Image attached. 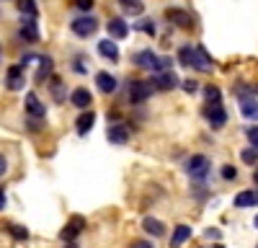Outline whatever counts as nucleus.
Returning a JSON list of instances; mask_svg holds the SVG:
<instances>
[{
  "mask_svg": "<svg viewBox=\"0 0 258 248\" xmlns=\"http://www.w3.org/2000/svg\"><path fill=\"white\" fill-rule=\"evenodd\" d=\"M178 62L183 68H194V70H199V73H209L214 68V59L209 57V52L202 47V44H183L178 49Z\"/></svg>",
  "mask_w": 258,
  "mask_h": 248,
  "instance_id": "obj_1",
  "label": "nucleus"
},
{
  "mask_svg": "<svg viewBox=\"0 0 258 248\" xmlns=\"http://www.w3.org/2000/svg\"><path fill=\"white\" fill-rule=\"evenodd\" d=\"M132 65L155 75V73H163V70H170V68H173V59L165 57V54H155L153 49L147 47V49H140V52L132 54Z\"/></svg>",
  "mask_w": 258,
  "mask_h": 248,
  "instance_id": "obj_2",
  "label": "nucleus"
},
{
  "mask_svg": "<svg viewBox=\"0 0 258 248\" xmlns=\"http://www.w3.org/2000/svg\"><path fill=\"white\" fill-rule=\"evenodd\" d=\"M183 171H186V176L191 178V183H207L209 171H212V160H209L207 155L197 153V155H191V158L183 163Z\"/></svg>",
  "mask_w": 258,
  "mask_h": 248,
  "instance_id": "obj_3",
  "label": "nucleus"
},
{
  "mask_svg": "<svg viewBox=\"0 0 258 248\" xmlns=\"http://www.w3.org/2000/svg\"><path fill=\"white\" fill-rule=\"evenodd\" d=\"M153 93H155V88L150 80H126V101L132 106H140V103L150 101Z\"/></svg>",
  "mask_w": 258,
  "mask_h": 248,
  "instance_id": "obj_4",
  "label": "nucleus"
},
{
  "mask_svg": "<svg viewBox=\"0 0 258 248\" xmlns=\"http://www.w3.org/2000/svg\"><path fill=\"white\" fill-rule=\"evenodd\" d=\"M98 18L96 16H91V13H83V16H75L73 21H70V31L78 36V39H88V36H93L96 31H98Z\"/></svg>",
  "mask_w": 258,
  "mask_h": 248,
  "instance_id": "obj_5",
  "label": "nucleus"
},
{
  "mask_svg": "<svg viewBox=\"0 0 258 248\" xmlns=\"http://www.w3.org/2000/svg\"><path fill=\"white\" fill-rule=\"evenodd\" d=\"M204 119L212 130H222L227 124V109L222 106V103H207L204 106Z\"/></svg>",
  "mask_w": 258,
  "mask_h": 248,
  "instance_id": "obj_6",
  "label": "nucleus"
},
{
  "mask_svg": "<svg viewBox=\"0 0 258 248\" xmlns=\"http://www.w3.org/2000/svg\"><path fill=\"white\" fill-rule=\"evenodd\" d=\"M150 83H153V88L155 91H173L181 86V78L173 73V70H163V73H155L153 78H150Z\"/></svg>",
  "mask_w": 258,
  "mask_h": 248,
  "instance_id": "obj_7",
  "label": "nucleus"
},
{
  "mask_svg": "<svg viewBox=\"0 0 258 248\" xmlns=\"http://www.w3.org/2000/svg\"><path fill=\"white\" fill-rule=\"evenodd\" d=\"M83 230H85V217L75 215V217H70V222L59 230V240H62V243H75V238H78Z\"/></svg>",
  "mask_w": 258,
  "mask_h": 248,
  "instance_id": "obj_8",
  "label": "nucleus"
},
{
  "mask_svg": "<svg viewBox=\"0 0 258 248\" xmlns=\"http://www.w3.org/2000/svg\"><path fill=\"white\" fill-rule=\"evenodd\" d=\"M165 18H168V24H173L176 29H194V16L183 8H168Z\"/></svg>",
  "mask_w": 258,
  "mask_h": 248,
  "instance_id": "obj_9",
  "label": "nucleus"
},
{
  "mask_svg": "<svg viewBox=\"0 0 258 248\" xmlns=\"http://www.w3.org/2000/svg\"><path fill=\"white\" fill-rule=\"evenodd\" d=\"M24 109H26V114H29L31 119H44V116H47V106L39 101V96H36L34 91L26 93V98H24Z\"/></svg>",
  "mask_w": 258,
  "mask_h": 248,
  "instance_id": "obj_10",
  "label": "nucleus"
},
{
  "mask_svg": "<svg viewBox=\"0 0 258 248\" xmlns=\"http://www.w3.org/2000/svg\"><path fill=\"white\" fill-rule=\"evenodd\" d=\"M96 86H98V91H101L103 96H111V93H116V88H119V80H116V75L101 70V73H96Z\"/></svg>",
  "mask_w": 258,
  "mask_h": 248,
  "instance_id": "obj_11",
  "label": "nucleus"
},
{
  "mask_svg": "<svg viewBox=\"0 0 258 248\" xmlns=\"http://www.w3.org/2000/svg\"><path fill=\"white\" fill-rule=\"evenodd\" d=\"M26 68H21V65H11L8 68V78H6V86L8 91H21L26 86Z\"/></svg>",
  "mask_w": 258,
  "mask_h": 248,
  "instance_id": "obj_12",
  "label": "nucleus"
},
{
  "mask_svg": "<svg viewBox=\"0 0 258 248\" xmlns=\"http://www.w3.org/2000/svg\"><path fill=\"white\" fill-rule=\"evenodd\" d=\"M70 103L75 109H83V111H88L91 109V103H93V93L85 88V86H78L73 93H70Z\"/></svg>",
  "mask_w": 258,
  "mask_h": 248,
  "instance_id": "obj_13",
  "label": "nucleus"
},
{
  "mask_svg": "<svg viewBox=\"0 0 258 248\" xmlns=\"http://www.w3.org/2000/svg\"><path fill=\"white\" fill-rule=\"evenodd\" d=\"M18 36L24 39V41H29V44H36V41L41 39L39 36V26H36V18H24V21H21Z\"/></svg>",
  "mask_w": 258,
  "mask_h": 248,
  "instance_id": "obj_14",
  "label": "nucleus"
},
{
  "mask_svg": "<svg viewBox=\"0 0 258 248\" xmlns=\"http://www.w3.org/2000/svg\"><path fill=\"white\" fill-rule=\"evenodd\" d=\"M106 31H109V39H126L129 36V24L121 16H114V18H109V24H106Z\"/></svg>",
  "mask_w": 258,
  "mask_h": 248,
  "instance_id": "obj_15",
  "label": "nucleus"
},
{
  "mask_svg": "<svg viewBox=\"0 0 258 248\" xmlns=\"http://www.w3.org/2000/svg\"><path fill=\"white\" fill-rule=\"evenodd\" d=\"M52 73H54V59H52L49 54H41V57H39V70H36L34 80H36V83H44L47 78H52Z\"/></svg>",
  "mask_w": 258,
  "mask_h": 248,
  "instance_id": "obj_16",
  "label": "nucleus"
},
{
  "mask_svg": "<svg viewBox=\"0 0 258 248\" xmlns=\"http://www.w3.org/2000/svg\"><path fill=\"white\" fill-rule=\"evenodd\" d=\"M194 235V230H191V225H183V222H178L176 227H173V235H170V248H181L188 238Z\"/></svg>",
  "mask_w": 258,
  "mask_h": 248,
  "instance_id": "obj_17",
  "label": "nucleus"
},
{
  "mask_svg": "<svg viewBox=\"0 0 258 248\" xmlns=\"http://www.w3.org/2000/svg\"><path fill=\"white\" fill-rule=\"evenodd\" d=\"M93 124H96V114L88 109V111H83V114L75 119V132H78L80 137H85V135L93 130Z\"/></svg>",
  "mask_w": 258,
  "mask_h": 248,
  "instance_id": "obj_18",
  "label": "nucleus"
},
{
  "mask_svg": "<svg viewBox=\"0 0 258 248\" xmlns=\"http://www.w3.org/2000/svg\"><path fill=\"white\" fill-rule=\"evenodd\" d=\"M98 54L109 62H119V47L114 39H101L98 41Z\"/></svg>",
  "mask_w": 258,
  "mask_h": 248,
  "instance_id": "obj_19",
  "label": "nucleus"
},
{
  "mask_svg": "<svg viewBox=\"0 0 258 248\" xmlns=\"http://www.w3.org/2000/svg\"><path fill=\"white\" fill-rule=\"evenodd\" d=\"M106 140H109L111 145H124L129 140V130L124 127V124H111V127L106 130Z\"/></svg>",
  "mask_w": 258,
  "mask_h": 248,
  "instance_id": "obj_20",
  "label": "nucleus"
},
{
  "mask_svg": "<svg viewBox=\"0 0 258 248\" xmlns=\"http://www.w3.org/2000/svg\"><path fill=\"white\" fill-rule=\"evenodd\" d=\"M142 230H145L150 238H163V235H165V225H163L160 220H155V217H145V220H142Z\"/></svg>",
  "mask_w": 258,
  "mask_h": 248,
  "instance_id": "obj_21",
  "label": "nucleus"
},
{
  "mask_svg": "<svg viewBox=\"0 0 258 248\" xmlns=\"http://www.w3.org/2000/svg\"><path fill=\"white\" fill-rule=\"evenodd\" d=\"M240 114H243L248 121L258 124V101H255V98H240Z\"/></svg>",
  "mask_w": 258,
  "mask_h": 248,
  "instance_id": "obj_22",
  "label": "nucleus"
},
{
  "mask_svg": "<svg viewBox=\"0 0 258 248\" xmlns=\"http://www.w3.org/2000/svg\"><path fill=\"white\" fill-rule=\"evenodd\" d=\"M49 93L57 103H62L64 98H68V86L59 80V78H49Z\"/></svg>",
  "mask_w": 258,
  "mask_h": 248,
  "instance_id": "obj_23",
  "label": "nucleus"
},
{
  "mask_svg": "<svg viewBox=\"0 0 258 248\" xmlns=\"http://www.w3.org/2000/svg\"><path fill=\"white\" fill-rule=\"evenodd\" d=\"M119 8H121L124 16H142L145 3L142 0H119Z\"/></svg>",
  "mask_w": 258,
  "mask_h": 248,
  "instance_id": "obj_24",
  "label": "nucleus"
},
{
  "mask_svg": "<svg viewBox=\"0 0 258 248\" xmlns=\"http://www.w3.org/2000/svg\"><path fill=\"white\" fill-rule=\"evenodd\" d=\"M232 204H235V207H240V210H248V207L258 204V199H255V192H253V189H245V192H240L238 197L232 199Z\"/></svg>",
  "mask_w": 258,
  "mask_h": 248,
  "instance_id": "obj_25",
  "label": "nucleus"
},
{
  "mask_svg": "<svg viewBox=\"0 0 258 248\" xmlns=\"http://www.w3.org/2000/svg\"><path fill=\"white\" fill-rule=\"evenodd\" d=\"M18 11L24 13V18H36L39 16V8L34 0H18Z\"/></svg>",
  "mask_w": 258,
  "mask_h": 248,
  "instance_id": "obj_26",
  "label": "nucleus"
},
{
  "mask_svg": "<svg viewBox=\"0 0 258 248\" xmlns=\"http://www.w3.org/2000/svg\"><path fill=\"white\" fill-rule=\"evenodd\" d=\"M8 233H11V238L18 240V243L29 240V230H26V227H21V225H16V222H8Z\"/></svg>",
  "mask_w": 258,
  "mask_h": 248,
  "instance_id": "obj_27",
  "label": "nucleus"
},
{
  "mask_svg": "<svg viewBox=\"0 0 258 248\" xmlns=\"http://www.w3.org/2000/svg\"><path fill=\"white\" fill-rule=\"evenodd\" d=\"M240 160L245 163V165H258V148H243L240 150Z\"/></svg>",
  "mask_w": 258,
  "mask_h": 248,
  "instance_id": "obj_28",
  "label": "nucleus"
},
{
  "mask_svg": "<svg viewBox=\"0 0 258 248\" xmlns=\"http://www.w3.org/2000/svg\"><path fill=\"white\" fill-rule=\"evenodd\" d=\"M135 29L142 31V34H150V36H155V31H158V26H155V21H153V18H142V21H137Z\"/></svg>",
  "mask_w": 258,
  "mask_h": 248,
  "instance_id": "obj_29",
  "label": "nucleus"
},
{
  "mask_svg": "<svg viewBox=\"0 0 258 248\" xmlns=\"http://www.w3.org/2000/svg\"><path fill=\"white\" fill-rule=\"evenodd\" d=\"M204 98L207 103H222V91L217 86H204Z\"/></svg>",
  "mask_w": 258,
  "mask_h": 248,
  "instance_id": "obj_30",
  "label": "nucleus"
},
{
  "mask_svg": "<svg viewBox=\"0 0 258 248\" xmlns=\"http://www.w3.org/2000/svg\"><path fill=\"white\" fill-rule=\"evenodd\" d=\"M220 176H222V181H235L238 178V168H235V165H222Z\"/></svg>",
  "mask_w": 258,
  "mask_h": 248,
  "instance_id": "obj_31",
  "label": "nucleus"
},
{
  "mask_svg": "<svg viewBox=\"0 0 258 248\" xmlns=\"http://www.w3.org/2000/svg\"><path fill=\"white\" fill-rule=\"evenodd\" d=\"M245 137H248V142L253 145V148H258V124H250V127H245Z\"/></svg>",
  "mask_w": 258,
  "mask_h": 248,
  "instance_id": "obj_32",
  "label": "nucleus"
},
{
  "mask_svg": "<svg viewBox=\"0 0 258 248\" xmlns=\"http://www.w3.org/2000/svg\"><path fill=\"white\" fill-rule=\"evenodd\" d=\"M181 88H183L186 93H197V91H199V83L194 80V78H186V80H181Z\"/></svg>",
  "mask_w": 258,
  "mask_h": 248,
  "instance_id": "obj_33",
  "label": "nucleus"
},
{
  "mask_svg": "<svg viewBox=\"0 0 258 248\" xmlns=\"http://www.w3.org/2000/svg\"><path fill=\"white\" fill-rule=\"evenodd\" d=\"M73 70H75L78 75H85V73H88V68H85V59H83V54H78V57L73 59Z\"/></svg>",
  "mask_w": 258,
  "mask_h": 248,
  "instance_id": "obj_34",
  "label": "nucleus"
},
{
  "mask_svg": "<svg viewBox=\"0 0 258 248\" xmlns=\"http://www.w3.org/2000/svg\"><path fill=\"white\" fill-rule=\"evenodd\" d=\"M96 6V0H75V8L83 13H91V8Z\"/></svg>",
  "mask_w": 258,
  "mask_h": 248,
  "instance_id": "obj_35",
  "label": "nucleus"
},
{
  "mask_svg": "<svg viewBox=\"0 0 258 248\" xmlns=\"http://www.w3.org/2000/svg\"><path fill=\"white\" fill-rule=\"evenodd\" d=\"M34 59H39V57H36L34 52H26L24 57H21V62H18V65H21V68H26V65H31V62H34Z\"/></svg>",
  "mask_w": 258,
  "mask_h": 248,
  "instance_id": "obj_36",
  "label": "nucleus"
},
{
  "mask_svg": "<svg viewBox=\"0 0 258 248\" xmlns=\"http://www.w3.org/2000/svg\"><path fill=\"white\" fill-rule=\"evenodd\" d=\"M129 248H155V243H150V240H135Z\"/></svg>",
  "mask_w": 258,
  "mask_h": 248,
  "instance_id": "obj_37",
  "label": "nucleus"
},
{
  "mask_svg": "<svg viewBox=\"0 0 258 248\" xmlns=\"http://www.w3.org/2000/svg\"><path fill=\"white\" fill-rule=\"evenodd\" d=\"M6 171H8V160L6 155H0V176H6Z\"/></svg>",
  "mask_w": 258,
  "mask_h": 248,
  "instance_id": "obj_38",
  "label": "nucleus"
},
{
  "mask_svg": "<svg viewBox=\"0 0 258 248\" xmlns=\"http://www.w3.org/2000/svg\"><path fill=\"white\" fill-rule=\"evenodd\" d=\"M6 204H8V202H6V189H3V186H0V212L6 210Z\"/></svg>",
  "mask_w": 258,
  "mask_h": 248,
  "instance_id": "obj_39",
  "label": "nucleus"
},
{
  "mask_svg": "<svg viewBox=\"0 0 258 248\" xmlns=\"http://www.w3.org/2000/svg\"><path fill=\"white\" fill-rule=\"evenodd\" d=\"M207 238H220V230H212V227H209V230H207Z\"/></svg>",
  "mask_w": 258,
  "mask_h": 248,
  "instance_id": "obj_40",
  "label": "nucleus"
},
{
  "mask_svg": "<svg viewBox=\"0 0 258 248\" xmlns=\"http://www.w3.org/2000/svg\"><path fill=\"white\" fill-rule=\"evenodd\" d=\"M253 181H255V186H258V165H255V171H253Z\"/></svg>",
  "mask_w": 258,
  "mask_h": 248,
  "instance_id": "obj_41",
  "label": "nucleus"
},
{
  "mask_svg": "<svg viewBox=\"0 0 258 248\" xmlns=\"http://www.w3.org/2000/svg\"><path fill=\"white\" fill-rule=\"evenodd\" d=\"M62 248H78V243H64Z\"/></svg>",
  "mask_w": 258,
  "mask_h": 248,
  "instance_id": "obj_42",
  "label": "nucleus"
},
{
  "mask_svg": "<svg viewBox=\"0 0 258 248\" xmlns=\"http://www.w3.org/2000/svg\"><path fill=\"white\" fill-rule=\"evenodd\" d=\"M253 222H255V227H258V217H255V220H253Z\"/></svg>",
  "mask_w": 258,
  "mask_h": 248,
  "instance_id": "obj_43",
  "label": "nucleus"
},
{
  "mask_svg": "<svg viewBox=\"0 0 258 248\" xmlns=\"http://www.w3.org/2000/svg\"><path fill=\"white\" fill-rule=\"evenodd\" d=\"M255 199H258V192H255Z\"/></svg>",
  "mask_w": 258,
  "mask_h": 248,
  "instance_id": "obj_44",
  "label": "nucleus"
},
{
  "mask_svg": "<svg viewBox=\"0 0 258 248\" xmlns=\"http://www.w3.org/2000/svg\"><path fill=\"white\" fill-rule=\"evenodd\" d=\"M255 248H258V245H255Z\"/></svg>",
  "mask_w": 258,
  "mask_h": 248,
  "instance_id": "obj_45",
  "label": "nucleus"
}]
</instances>
